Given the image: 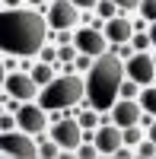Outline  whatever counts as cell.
Masks as SVG:
<instances>
[{"instance_id": "obj_1", "label": "cell", "mask_w": 156, "mask_h": 159, "mask_svg": "<svg viewBox=\"0 0 156 159\" xmlns=\"http://www.w3.org/2000/svg\"><path fill=\"white\" fill-rule=\"evenodd\" d=\"M48 35V25L38 13H25V10H10L0 19V42H3V51L10 54H35L42 51Z\"/></svg>"}, {"instance_id": "obj_10", "label": "cell", "mask_w": 156, "mask_h": 159, "mask_svg": "<svg viewBox=\"0 0 156 159\" xmlns=\"http://www.w3.org/2000/svg\"><path fill=\"white\" fill-rule=\"evenodd\" d=\"M76 48L86 51V54H102V51H105V35L96 32V29H83L76 35Z\"/></svg>"}, {"instance_id": "obj_23", "label": "cell", "mask_w": 156, "mask_h": 159, "mask_svg": "<svg viewBox=\"0 0 156 159\" xmlns=\"http://www.w3.org/2000/svg\"><path fill=\"white\" fill-rule=\"evenodd\" d=\"M57 57H61V61H73V51H70V48H61Z\"/></svg>"}, {"instance_id": "obj_17", "label": "cell", "mask_w": 156, "mask_h": 159, "mask_svg": "<svg viewBox=\"0 0 156 159\" xmlns=\"http://www.w3.org/2000/svg\"><path fill=\"white\" fill-rule=\"evenodd\" d=\"M124 140H127V143H140V130H137L134 124H131V127H124Z\"/></svg>"}, {"instance_id": "obj_3", "label": "cell", "mask_w": 156, "mask_h": 159, "mask_svg": "<svg viewBox=\"0 0 156 159\" xmlns=\"http://www.w3.org/2000/svg\"><path fill=\"white\" fill-rule=\"evenodd\" d=\"M83 96V83L76 76H61L54 83H48V89L42 92V105L45 108H67V105L80 102Z\"/></svg>"}, {"instance_id": "obj_13", "label": "cell", "mask_w": 156, "mask_h": 159, "mask_svg": "<svg viewBox=\"0 0 156 159\" xmlns=\"http://www.w3.org/2000/svg\"><path fill=\"white\" fill-rule=\"evenodd\" d=\"M131 32H134V25L127 22V19H112V22L105 25V35L112 38V42H127Z\"/></svg>"}, {"instance_id": "obj_9", "label": "cell", "mask_w": 156, "mask_h": 159, "mask_svg": "<svg viewBox=\"0 0 156 159\" xmlns=\"http://www.w3.org/2000/svg\"><path fill=\"white\" fill-rule=\"evenodd\" d=\"M35 80L32 76H25V73H10L7 76V89H10V96H16V99H32L35 96Z\"/></svg>"}, {"instance_id": "obj_22", "label": "cell", "mask_w": 156, "mask_h": 159, "mask_svg": "<svg viewBox=\"0 0 156 159\" xmlns=\"http://www.w3.org/2000/svg\"><path fill=\"white\" fill-rule=\"evenodd\" d=\"M80 156H83V159H93V156H96V147H80Z\"/></svg>"}, {"instance_id": "obj_16", "label": "cell", "mask_w": 156, "mask_h": 159, "mask_svg": "<svg viewBox=\"0 0 156 159\" xmlns=\"http://www.w3.org/2000/svg\"><path fill=\"white\" fill-rule=\"evenodd\" d=\"M140 102H144V108L156 115V89H144V96H140Z\"/></svg>"}, {"instance_id": "obj_15", "label": "cell", "mask_w": 156, "mask_h": 159, "mask_svg": "<svg viewBox=\"0 0 156 159\" xmlns=\"http://www.w3.org/2000/svg\"><path fill=\"white\" fill-rule=\"evenodd\" d=\"M140 13H144V19L156 22V0H140Z\"/></svg>"}, {"instance_id": "obj_8", "label": "cell", "mask_w": 156, "mask_h": 159, "mask_svg": "<svg viewBox=\"0 0 156 159\" xmlns=\"http://www.w3.org/2000/svg\"><path fill=\"white\" fill-rule=\"evenodd\" d=\"M19 127L25 130V134L45 130V111L38 108V105H22V108H19Z\"/></svg>"}, {"instance_id": "obj_26", "label": "cell", "mask_w": 156, "mask_h": 159, "mask_svg": "<svg viewBox=\"0 0 156 159\" xmlns=\"http://www.w3.org/2000/svg\"><path fill=\"white\" fill-rule=\"evenodd\" d=\"M73 3H76V7H93L96 0H73Z\"/></svg>"}, {"instance_id": "obj_11", "label": "cell", "mask_w": 156, "mask_h": 159, "mask_svg": "<svg viewBox=\"0 0 156 159\" xmlns=\"http://www.w3.org/2000/svg\"><path fill=\"white\" fill-rule=\"evenodd\" d=\"M121 140H124V134L118 127H102L99 134H96V150H102V153H115L121 147Z\"/></svg>"}, {"instance_id": "obj_24", "label": "cell", "mask_w": 156, "mask_h": 159, "mask_svg": "<svg viewBox=\"0 0 156 159\" xmlns=\"http://www.w3.org/2000/svg\"><path fill=\"white\" fill-rule=\"evenodd\" d=\"M134 45H137V48H147V45H150V38H147V35H137V38H134Z\"/></svg>"}, {"instance_id": "obj_19", "label": "cell", "mask_w": 156, "mask_h": 159, "mask_svg": "<svg viewBox=\"0 0 156 159\" xmlns=\"http://www.w3.org/2000/svg\"><path fill=\"white\" fill-rule=\"evenodd\" d=\"M80 124H83V127H96V115H93V111L80 115Z\"/></svg>"}, {"instance_id": "obj_5", "label": "cell", "mask_w": 156, "mask_h": 159, "mask_svg": "<svg viewBox=\"0 0 156 159\" xmlns=\"http://www.w3.org/2000/svg\"><path fill=\"white\" fill-rule=\"evenodd\" d=\"M48 22L54 25V29H67V25H76V3L73 0H54V7L48 13Z\"/></svg>"}, {"instance_id": "obj_25", "label": "cell", "mask_w": 156, "mask_h": 159, "mask_svg": "<svg viewBox=\"0 0 156 159\" xmlns=\"http://www.w3.org/2000/svg\"><path fill=\"white\" fill-rule=\"evenodd\" d=\"M115 3H121V7H137L140 0H115Z\"/></svg>"}, {"instance_id": "obj_20", "label": "cell", "mask_w": 156, "mask_h": 159, "mask_svg": "<svg viewBox=\"0 0 156 159\" xmlns=\"http://www.w3.org/2000/svg\"><path fill=\"white\" fill-rule=\"evenodd\" d=\"M38 156H57L54 143H42V150H38Z\"/></svg>"}, {"instance_id": "obj_21", "label": "cell", "mask_w": 156, "mask_h": 159, "mask_svg": "<svg viewBox=\"0 0 156 159\" xmlns=\"http://www.w3.org/2000/svg\"><path fill=\"white\" fill-rule=\"evenodd\" d=\"M140 156H156V147L153 143H144V147H140Z\"/></svg>"}, {"instance_id": "obj_27", "label": "cell", "mask_w": 156, "mask_h": 159, "mask_svg": "<svg viewBox=\"0 0 156 159\" xmlns=\"http://www.w3.org/2000/svg\"><path fill=\"white\" fill-rule=\"evenodd\" d=\"M150 42L156 45V25H153V29H150Z\"/></svg>"}, {"instance_id": "obj_4", "label": "cell", "mask_w": 156, "mask_h": 159, "mask_svg": "<svg viewBox=\"0 0 156 159\" xmlns=\"http://www.w3.org/2000/svg\"><path fill=\"white\" fill-rule=\"evenodd\" d=\"M3 153L16 156V159L38 156V150H35V143L29 140V134H3Z\"/></svg>"}, {"instance_id": "obj_12", "label": "cell", "mask_w": 156, "mask_h": 159, "mask_svg": "<svg viewBox=\"0 0 156 159\" xmlns=\"http://www.w3.org/2000/svg\"><path fill=\"white\" fill-rule=\"evenodd\" d=\"M137 118H140V108H137V102H118V108H115V124L118 127H131L137 124Z\"/></svg>"}, {"instance_id": "obj_14", "label": "cell", "mask_w": 156, "mask_h": 159, "mask_svg": "<svg viewBox=\"0 0 156 159\" xmlns=\"http://www.w3.org/2000/svg\"><path fill=\"white\" fill-rule=\"evenodd\" d=\"M32 80H35V83H51V67H48V64H38V67L32 70Z\"/></svg>"}, {"instance_id": "obj_18", "label": "cell", "mask_w": 156, "mask_h": 159, "mask_svg": "<svg viewBox=\"0 0 156 159\" xmlns=\"http://www.w3.org/2000/svg\"><path fill=\"white\" fill-rule=\"evenodd\" d=\"M99 13H102V16H112V13H115V3H112V0H102V3H99Z\"/></svg>"}, {"instance_id": "obj_28", "label": "cell", "mask_w": 156, "mask_h": 159, "mask_svg": "<svg viewBox=\"0 0 156 159\" xmlns=\"http://www.w3.org/2000/svg\"><path fill=\"white\" fill-rule=\"evenodd\" d=\"M153 143H156V127H153Z\"/></svg>"}, {"instance_id": "obj_6", "label": "cell", "mask_w": 156, "mask_h": 159, "mask_svg": "<svg viewBox=\"0 0 156 159\" xmlns=\"http://www.w3.org/2000/svg\"><path fill=\"white\" fill-rule=\"evenodd\" d=\"M80 130H83L80 121H61V124H54V143L67 147V150H76L80 147Z\"/></svg>"}, {"instance_id": "obj_2", "label": "cell", "mask_w": 156, "mask_h": 159, "mask_svg": "<svg viewBox=\"0 0 156 159\" xmlns=\"http://www.w3.org/2000/svg\"><path fill=\"white\" fill-rule=\"evenodd\" d=\"M121 76H124V67L118 54H105L99 57L93 67H89V83H86V92H89V102H93V108L105 111L108 105L115 102L121 89Z\"/></svg>"}, {"instance_id": "obj_7", "label": "cell", "mask_w": 156, "mask_h": 159, "mask_svg": "<svg viewBox=\"0 0 156 159\" xmlns=\"http://www.w3.org/2000/svg\"><path fill=\"white\" fill-rule=\"evenodd\" d=\"M127 76L134 83H150L156 76V64L150 61V54H137L134 61H127Z\"/></svg>"}]
</instances>
